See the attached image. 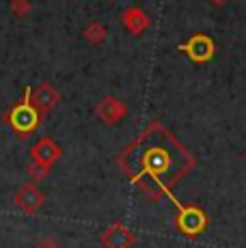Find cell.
<instances>
[{
    "instance_id": "16",
    "label": "cell",
    "mask_w": 246,
    "mask_h": 248,
    "mask_svg": "<svg viewBox=\"0 0 246 248\" xmlns=\"http://www.w3.org/2000/svg\"><path fill=\"white\" fill-rule=\"evenodd\" d=\"M216 2H222V0H216Z\"/></svg>"
},
{
    "instance_id": "2",
    "label": "cell",
    "mask_w": 246,
    "mask_h": 248,
    "mask_svg": "<svg viewBox=\"0 0 246 248\" xmlns=\"http://www.w3.org/2000/svg\"><path fill=\"white\" fill-rule=\"evenodd\" d=\"M177 225L186 235H197V233H201L203 229H205L207 218L199 207H182L179 209Z\"/></svg>"
},
{
    "instance_id": "14",
    "label": "cell",
    "mask_w": 246,
    "mask_h": 248,
    "mask_svg": "<svg viewBox=\"0 0 246 248\" xmlns=\"http://www.w3.org/2000/svg\"><path fill=\"white\" fill-rule=\"evenodd\" d=\"M26 9H28V4L24 0H15L13 2V13H26Z\"/></svg>"
},
{
    "instance_id": "11",
    "label": "cell",
    "mask_w": 246,
    "mask_h": 248,
    "mask_svg": "<svg viewBox=\"0 0 246 248\" xmlns=\"http://www.w3.org/2000/svg\"><path fill=\"white\" fill-rule=\"evenodd\" d=\"M17 114V125L20 127H24V130H28V127H32L35 125V110H31V108H20V110L15 112Z\"/></svg>"
},
{
    "instance_id": "4",
    "label": "cell",
    "mask_w": 246,
    "mask_h": 248,
    "mask_svg": "<svg viewBox=\"0 0 246 248\" xmlns=\"http://www.w3.org/2000/svg\"><path fill=\"white\" fill-rule=\"evenodd\" d=\"M104 244H106V248H130L134 244V235L125 227L112 225L104 233Z\"/></svg>"
},
{
    "instance_id": "3",
    "label": "cell",
    "mask_w": 246,
    "mask_h": 248,
    "mask_svg": "<svg viewBox=\"0 0 246 248\" xmlns=\"http://www.w3.org/2000/svg\"><path fill=\"white\" fill-rule=\"evenodd\" d=\"M15 201L24 212H37L41 207V203H44V194L39 192V188L35 184H26L17 190Z\"/></svg>"
},
{
    "instance_id": "5",
    "label": "cell",
    "mask_w": 246,
    "mask_h": 248,
    "mask_svg": "<svg viewBox=\"0 0 246 248\" xmlns=\"http://www.w3.org/2000/svg\"><path fill=\"white\" fill-rule=\"evenodd\" d=\"M145 169L149 170V173L154 175H160L164 173V170L169 169V164H171V158H169L167 149H162V147H151V149L145 154Z\"/></svg>"
},
{
    "instance_id": "7",
    "label": "cell",
    "mask_w": 246,
    "mask_h": 248,
    "mask_svg": "<svg viewBox=\"0 0 246 248\" xmlns=\"http://www.w3.org/2000/svg\"><path fill=\"white\" fill-rule=\"evenodd\" d=\"M97 112H99V119L106 123H117L123 119L125 114V106L115 97H104L97 106Z\"/></svg>"
},
{
    "instance_id": "6",
    "label": "cell",
    "mask_w": 246,
    "mask_h": 248,
    "mask_svg": "<svg viewBox=\"0 0 246 248\" xmlns=\"http://www.w3.org/2000/svg\"><path fill=\"white\" fill-rule=\"evenodd\" d=\"M123 24H125V28L132 35H140V32L147 31L149 17H147V13L140 11L138 7H130L123 11Z\"/></svg>"
},
{
    "instance_id": "8",
    "label": "cell",
    "mask_w": 246,
    "mask_h": 248,
    "mask_svg": "<svg viewBox=\"0 0 246 248\" xmlns=\"http://www.w3.org/2000/svg\"><path fill=\"white\" fill-rule=\"evenodd\" d=\"M32 158H35V164H41L46 169H50V164L59 158V147L52 140H41L35 145L32 149Z\"/></svg>"
},
{
    "instance_id": "13",
    "label": "cell",
    "mask_w": 246,
    "mask_h": 248,
    "mask_svg": "<svg viewBox=\"0 0 246 248\" xmlns=\"http://www.w3.org/2000/svg\"><path fill=\"white\" fill-rule=\"evenodd\" d=\"M28 173L32 175V179H44L46 173H48V169H46V166H41V164H32L31 169H28Z\"/></svg>"
},
{
    "instance_id": "9",
    "label": "cell",
    "mask_w": 246,
    "mask_h": 248,
    "mask_svg": "<svg viewBox=\"0 0 246 248\" xmlns=\"http://www.w3.org/2000/svg\"><path fill=\"white\" fill-rule=\"evenodd\" d=\"M56 102H59V93H56L50 84H44V87L35 93V97H32V104H35L37 110H41V112L48 110L50 106H54Z\"/></svg>"
},
{
    "instance_id": "12",
    "label": "cell",
    "mask_w": 246,
    "mask_h": 248,
    "mask_svg": "<svg viewBox=\"0 0 246 248\" xmlns=\"http://www.w3.org/2000/svg\"><path fill=\"white\" fill-rule=\"evenodd\" d=\"M37 248H61V242L54 235H44L37 242Z\"/></svg>"
},
{
    "instance_id": "15",
    "label": "cell",
    "mask_w": 246,
    "mask_h": 248,
    "mask_svg": "<svg viewBox=\"0 0 246 248\" xmlns=\"http://www.w3.org/2000/svg\"><path fill=\"white\" fill-rule=\"evenodd\" d=\"M242 158H244V164H246V151H244V155H242Z\"/></svg>"
},
{
    "instance_id": "10",
    "label": "cell",
    "mask_w": 246,
    "mask_h": 248,
    "mask_svg": "<svg viewBox=\"0 0 246 248\" xmlns=\"http://www.w3.org/2000/svg\"><path fill=\"white\" fill-rule=\"evenodd\" d=\"M84 37H87L91 44H102L104 41V37H106V28L102 26V24H91V26L84 31Z\"/></svg>"
},
{
    "instance_id": "1",
    "label": "cell",
    "mask_w": 246,
    "mask_h": 248,
    "mask_svg": "<svg viewBox=\"0 0 246 248\" xmlns=\"http://www.w3.org/2000/svg\"><path fill=\"white\" fill-rule=\"evenodd\" d=\"M182 52H186L188 59L195 63H207L212 56L216 54V44L207 35H195L186 41V44L177 46Z\"/></svg>"
}]
</instances>
